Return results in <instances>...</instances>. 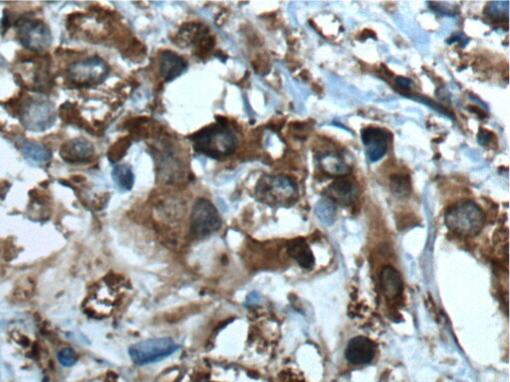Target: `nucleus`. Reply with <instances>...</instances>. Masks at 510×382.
I'll list each match as a JSON object with an SVG mask.
<instances>
[{
  "instance_id": "1a4fd4ad",
  "label": "nucleus",
  "mask_w": 510,
  "mask_h": 382,
  "mask_svg": "<svg viewBox=\"0 0 510 382\" xmlns=\"http://www.w3.org/2000/svg\"><path fill=\"white\" fill-rule=\"evenodd\" d=\"M54 118L52 106L46 101H33L24 111V124L28 129L42 130L49 127Z\"/></svg>"
},
{
  "instance_id": "4468645a",
  "label": "nucleus",
  "mask_w": 510,
  "mask_h": 382,
  "mask_svg": "<svg viewBox=\"0 0 510 382\" xmlns=\"http://www.w3.org/2000/svg\"><path fill=\"white\" fill-rule=\"evenodd\" d=\"M94 154V147L90 142L84 140H75L63 146L61 156L65 161H84L90 159Z\"/></svg>"
},
{
  "instance_id": "412c9836",
  "label": "nucleus",
  "mask_w": 510,
  "mask_h": 382,
  "mask_svg": "<svg viewBox=\"0 0 510 382\" xmlns=\"http://www.w3.org/2000/svg\"><path fill=\"white\" fill-rule=\"evenodd\" d=\"M58 360L63 366H74L77 362V355L72 349H63L58 352Z\"/></svg>"
},
{
  "instance_id": "2eb2a0df",
  "label": "nucleus",
  "mask_w": 510,
  "mask_h": 382,
  "mask_svg": "<svg viewBox=\"0 0 510 382\" xmlns=\"http://www.w3.org/2000/svg\"><path fill=\"white\" fill-rule=\"evenodd\" d=\"M321 168L326 175L330 176H346L351 173V168L347 166L344 159L338 154L332 152H326L319 158Z\"/></svg>"
},
{
  "instance_id": "20e7f679",
  "label": "nucleus",
  "mask_w": 510,
  "mask_h": 382,
  "mask_svg": "<svg viewBox=\"0 0 510 382\" xmlns=\"http://www.w3.org/2000/svg\"><path fill=\"white\" fill-rule=\"evenodd\" d=\"M178 349L180 345L171 338H154L133 345L129 355L135 364L142 366L161 362Z\"/></svg>"
},
{
  "instance_id": "423d86ee",
  "label": "nucleus",
  "mask_w": 510,
  "mask_h": 382,
  "mask_svg": "<svg viewBox=\"0 0 510 382\" xmlns=\"http://www.w3.org/2000/svg\"><path fill=\"white\" fill-rule=\"evenodd\" d=\"M68 78L78 86L100 84L109 74L107 63L99 57L74 63L68 69Z\"/></svg>"
},
{
  "instance_id": "f257e3e1",
  "label": "nucleus",
  "mask_w": 510,
  "mask_h": 382,
  "mask_svg": "<svg viewBox=\"0 0 510 382\" xmlns=\"http://www.w3.org/2000/svg\"><path fill=\"white\" fill-rule=\"evenodd\" d=\"M190 140L195 152L216 159L231 156L238 144L236 133L224 122L216 123L200 130L190 137Z\"/></svg>"
},
{
  "instance_id": "7ed1b4c3",
  "label": "nucleus",
  "mask_w": 510,
  "mask_h": 382,
  "mask_svg": "<svg viewBox=\"0 0 510 382\" xmlns=\"http://www.w3.org/2000/svg\"><path fill=\"white\" fill-rule=\"evenodd\" d=\"M256 195L267 204L289 205L296 200L297 190L293 181L286 176L265 175L258 181Z\"/></svg>"
},
{
  "instance_id": "6e6552de",
  "label": "nucleus",
  "mask_w": 510,
  "mask_h": 382,
  "mask_svg": "<svg viewBox=\"0 0 510 382\" xmlns=\"http://www.w3.org/2000/svg\"><path fill=\"white\" fill-rule=\"evenodd\" d=\"M361 135L370 161L376 163L385 156L390 141V135L385 130L375 127L365 128L362 130Z\"/></svg>"
},
{
  "instance_id": "aec40b11",
  "label": "nucleus",
  "mask_w": 510,
  "mask_h": 382,
  "mask_svg": "<svg viewBox=\"0 0 510 382\" xmlns=\"http://www.w3.org/2000/svg\"><path fill=\"white\" fill-rule=\"evenodd\" d=\"M485 14L495 23H502L504 19L507 20V18H509V2H488L487 6H485Z\"/></svg>"
},
{
  "instance_id": "39448f33",
  "label": "nucleus",
  "mask_w": 510,
  "mask_h": 382,
  "mask_svg": "<svg viewBox=\"0 0 510 382\" xmlns=\"http://www.w3.org/2000/svg\"><path fill=\"white\" fill-rule=\"evenodd\" d=\"M219 211L210 200L200 198L195 203L190 217V232L195 238L204 239L221 228Z\"/></svg>"
},
{
  "instance_id": "9b49d317",
  "label": "nucleus",
  "mask_w": 510,
  "mask_h": 382,
  "mask_svg": "<svg viewBox=\"0 0 510 382\" xmlns=\"http://www.w3.org/2000/svg\"><path fill=\"white\" fill-rule=\"evenodd\" d=\"M376 352L375 343L366 337L353 338L349 340L345 357L350 364L365 366L373 360Z\"/></svg>"
},
{
  "instance_id": "9d476101",
  "label": "nucleus",
  "mask_w": 510,
  "mask_h": 382,
  "mask_svg": "<svg viewBox=\"0 0 510 382\" xmlns=\"http://www.w3.org/2000/svg\"><path fill=\"white\" fill-rule=\"evenodd\" d=\"M328 199L341 205H350L356 202L359 197L357 183L350 178L341 176L326 188Z\"/></svg>"
},
{
  "instance_id": "4be33fe9",
  "label": "nucleus",
  "mask_w": 510,
  "mask_h": 382,
  "mask_svg": "<svg viewBox=\"0 0 510 382\" xmlns=\"http://www.w3.org/2000/svg\"><path fill=\"white\" fill-rule=\"evenodd\" d=\"M494 134L490 130L480 129L478 134V141L482 146H488L494 139Z\"/></svg>"
},
{
  "instance_id": "f03ea898",
  "label": "nucleus",
  "mask_w": 510,
  "mask_h": 382,
  "mask_svg": "<svg viewBox=\"0 0 510 382\" xmlns=\"http://www.w3.org/2000/svg\"><path fill=\"white\" fill-rule=\"evenodd\" d=\"M449 230L463 236H475L485 226V215L482 208L471 200L456 203L444 217Z\"/></svg>"
},
{
  "instance_id": "0eeeda50",
  "label": "nucleus",
  "mask_w": 510,
  "mask_h": 382,
  "mask_svg": "<svg viewBox=\"0 0 510 382\" xmlns=\"http://www.w3.org/2000/svg\"><path fill=\"white\" fill-rule=\"evenodd\" d=\"M19 39L28 49L44 51L51 45L52 37L49 28L40 20H26L19 25Z\"/></svg>"
},
{
  "instance_id": "b1692460",
  "label": "nucleus",
  "mask_w": 510,
  "mask_h": 382,
  "mask_svg": "<svg viewBox=\"0 0 510 382\" xmlns=\"http://www.w3.org/2000/svg\"><path fill=\"white\" fill-rule=\"evenodd\" d=\"M468 109H470V111H473V113H478V115L480 116V117L482 118H485V116H487L485 113L482 112L480 109L473 107V106H471V107H468Z\"/></svg>"
},
{
  "instance_id": "f8f14e48",
  "label": "nucleus",
  "mask_w": 510,
  "mask_h": 382,
  "mask_svg": "<svg viewBox=\"0 0 510 382\" xmlns=\"http://www.w3.org/2000/svg\"><path fill=\"white\" fill-rule=\"evenodd\" d=\"M159 73L166 81H173L188 69V63L183 57L171 51H164L159 57Z\"/></svg>"
},
{
  "instance_id": "dca6fc26",
  "label": "nucleus",
  "mask_w": 510,
  "mask_h": 382,
  "mask_svg": "<svg viewBox=\"0 0 510 382\" xmlns=\"http://www.w3.org/2000/svg\"><path fill=\"white\" fill-rule=\"evenodd\" d=\"M289 253L304 269H311L315 263L313 253L303 239L292 241L289 247Z\"/></svg>"
},
{
  "instance_id": "5701e85b",
  "label": "nucleus",
  "mask_w": 510,
  "mask_h": 382,
  "mask_svg": "<svg viewBox=\"0 0 510 382\" xmlns=\"http://www.w3.org/2000/svg\"><path fill=\"white\" fill-rule=\"evenodd\" d=\"M396 83H397L398 86L400 87L401 89H403V90H408L411 86H412V81H411L410 79L405 78V77H398L397 80H396Z\"/></svg>"
},
{
  "instance_id": "ddd939ff",
  "label": "nucleus",
  "mask_w": 510,
  "mask_h": 382,
  "mask_svg": "<svg viewBox=\"0 0 510 382\" xmlns=\"http://www.w3.org/2000/svg\"><path fill=\"white\" fill-rule=\"evenodd\" d=\"M380 281L384 295L389 300L398 298L403 292V280L400 273L391 266H384L380 273Z\"/></svg>"
},
{
  "instance_id": "a211bd4d",
  "label": "nucleus",
  "mask_w": 510,
  "mask_h": 382,
  "mask_svg": "<svg viewBox=\"0 0 510 382\" xmlns=\"http://www.w3.org/2000/svg\"><path fill=\"white\" fill-rule=\"evenodd\" d=\"M113 178L121 190L130 191L134 185V173L128 164L116 166L113 171Z\"/></svg>"
},
{
  "instance_id": "6ab92c4d",
  "label": "nucleus",
  "mask_w": 510,
  "mask_h": 382,
  "mask_svg": "<svg viewBox=\"0 0 510 382\" xmlns=\"http://www.w3.org/2000/svg\"><path fill=\"white\" fill-rule=\"evenodd\" d=\"M315 214L324 224L331 225L336 218V205L328 198L320 200L316 205Z\"/></svg>"
},
{
  "instance_id": "f3484780",
  "label": "nucleus",
  "mask_w": 510,
  "mask_h": 382,
  "mask_svg": "<svg viewBox=\"0 0 510 382\" xmlns=\"http://www.w3.org/2000/svg\"><path fill=\"white\" fill-rule=\"evenodd\" d=\"M390 190L398 198H406L412 192L411 178L405 173H395L390 178Z\"/></svg>"
}]
</instances>
